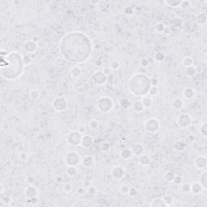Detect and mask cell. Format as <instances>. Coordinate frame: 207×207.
Returning a JSON list of instances; mask_svg holds the SVG:
<instances>
[{
    "label": "cell",
    "mask_w": 207,
    "mask_h": 207,
    "mask_svg": "<svg viewBox=\"0 0 207 207\" xmlns=\"http://www.w3.org/2000/svg\"><path fill=\"white\" fill-rule=\"evenodd\" d=\"M94 163H95L94 157H93L92 155H85V156L82 157V160H81V164L84 167H87V168L92 167Z\"/></svg>",
    "instance_id": "18"
},
{
    "label": "cell",
    "mask_w": 207,
    "mask_h": 207,
    "mask_svg": "<svg viewBox=\"0 0 207 207\" xmlns=\"http://www.w3.org/2000/svg\"><path fill=\"white\" fill-rule=\"evenodd\" d=\"M23 49L24 50L26 53H34L37 52L38 49L37 43L35 40H32V39H27L24 40V42L23 44Z\"/></svg>",
    "instance_id": "11"
},
{
    "label": "cell",
    "mask_w": 207,
    "mask_h": 207,
    "mask_svg": "<svg viewBox=\"0 0 207 207\" xmlns=\"http://www.w3.org/2000/svg\"><path fill=\"white\" fill-rule=\"evenodd\" d=\"M159 94V88L158 87H155V86H150V89L148 91V95L150 96H155Z\"/></svg>",
    "instance_id": "45"
},
{
    "label": "cell",
    "mask_w": 207,
    "mask_h": 207,
    "mask_svg": "<svg viewBox=\"0 0 207 207\" xmlns=\"http://www.w3.org/2000/svg\"><path fill=\"white\" fill-rule=\"evenodd\" d=\"M207 166V158L205 155H197L193 160V167L197 170H205Z\"/></svg>",
    "instance_id": "12"
},
{
    "label": "cell",
    "mask_w": 207,
    "mask_h": 207,
    "mask_svg": "<svg viewBox=\"0 0 207 207\" xmlns=\"http://www.w3.org/2000/svg\"><path fill=\"white\" fill-rule=\"evenodd\" d=\"M196 22L199 25H205L207 22V15L205 12L197 13L195 17Z\"/></svg>",
    "instance_id": "24"
},
{
    "label": "cell",
    "mask_w": 207,
    "mask_h": 207,
    "mask_svg": "<svg viewBox=\"0 0 207 207\" xmlns=\"http://www.w3.org/2000/svg\"><path fill=\"white\" fill-rule=\"evenodd\" d=\"M96 107L99 111L104 113H108L112 111L114 107V103L111 97L108 95L101 96L96 101Z\"/></svg>",
    "instance_id": "4"
},
{
    "label": "cell",
    "mask_w": 207,
    "mask_h": 207,
    "mask_svg": "<svg viewBox=\"0 0 207 207\" xmlns=\"http://www.w3.org/2000/svg\"><path fill=\"white\" fill-rule=\"evenodd\" d=\"M160 129V121L155 118L150 117L148 118L144 122V130L149 134H155Z\"/></svg>",
    "instance_id": "7"
},
{
    "label": "cell",
    "mask_w": 207,
    "mask_h": 207,
    "mask_svg": "<svg viewBox=\"0 0 207 207\" xmlns=\"http://www.w3.org/2000/svg\"><path fill=\"white\" fill-rule=\"evenodd\" d=\"M154 58L157 63H162L165 59V53L163 51H158L155 53Z\"/></svg>",
    "instance_id": "41"
},
{
    "label": "cell",
    "mask_w": 207,
    "mask_h": 207,
    "mask_svg": "<svg viewBox=\"0 0 207 207\" xmlns=\"http://www.w3.org/2000/svg\"><path fill=\"white\" fill-rule=\"evenodd\" d=\"M23 57V63L24 64L25 66H30L33 63V57L29 53H25V54L22 55Z\"/></svg>",
    "instance_id": "39"
},
{
    "label": "cell",
    "mask_w": 207,
    "mask_h": 207,
    "mask_svg": "<svg viewBox=\"0 0 207 207\" xmlns=\"http://www.w3.org/2000/svg\"><path fill=\"white\" fill-rule=\"evenodd\" d=\"M182 95H183V97L185 98V100H192L196 97L197 93H196V90H195L193 87H186L185 89L183 90Z\"/></svg>",
    "instance_id": "15"
},
{
    "label": "cell",
    "mask_w": 207,
    "mask_h": 207,
    "mask_svg": "<svg viewBox=\"0 0 207 207\" xmlns=\"http://www.w3.org/2000/svg\"><path fill=\"white\" fill-rule=\"evenodd\" d=\"M1 62L6 63V66H1V76L9 81L17 79L24 72L25 66L23 63L22 55L12 51L7 53L1 50Z\"/></svg>",
    "instance_id": "2"
},
{
    "label": "cell",
    "mask_w": 207,
    "mask_h": 207,
    "mask_svg": "<svg viewBox=\"0 0 207 207\" xmlns=\"http://www.w3.org/2000/svg\"><path fill=\"white\" fill-rule=\"evenodd\" d=\"M29 97L32 100H37L40 97V92L38 89H32L29 92Z\"/></svg>",
    "instance_id": "36"
},
{
    "label": "cell",
    "mask_w": 207,
    "mask_h": 207,
    "mask_svg": "<svg viewBox=\"0 0 207 207\" xmlns=\"http://www.w3.org/2000/svg\"><path fill=\"white\" fill-rule=\"evenodd\" d=\"M140 66H141L142 67L147 68L150 66V62H149V60H148L147 58L143 57V58H142V59L140 60Z\"/></svg>",
    "instance_id": "56"
},
{
    "label": "cell",
    "mask_w": 207,
    "mask_h": 207,
    "mask_svg": "<svg viewBox=\"0 0 207 207\" xmlns=\"http://www.w3.org/2000/svg\"><path fill=\"white\" fill-rule=\"evenodd\" d=\"M128 194L130 195L131 197H136L138 196L139 192H138V190H137L136 188L130 187V190H129V192H128Z\"/></svg>",
    "instance_id": "49"
},
{
    "label": "cell",
    "mask_w": 207,
    "mask_h": 207,
    "mask_svg": "<svg viewBox=\"0 0 207 207\" xmlns=\"http://www.w3.org/2000/svg\"><path fill=\"white\" fill-rule=\"evenodd\" d=\"M187 147V145L182 140H178L176 142H175L173 144V149L177 152H183L185 151V149Z\"/></svg>",
    "instance_id": "20"
},
{
    "label": "cell",
    "mask_w": 207,
    "mask_h": 207,
    "mask_svg": "<svg viewBox=\"0 0 207 207\" xmlns=\"http://www.w3.org/2000/svg\"><path fill=\"white\" fill-rule=\"evenodd\" d=\"M94 144V139L92 136L88 134L82 135V141H81V144L80 146L84 148V149H89L92 147Z\"/></svg>",
    "instance_id": "16"
},
{
    "label": "cell",
    "mask_w": 207,
    "mask_h": 207,
    "mask_svg": "<svg viewBox=\"0 0 207 207\" xmlns=\"http://www.w3.org/2000/svg\"><path fill=\"white\" fill-rule=\"evenodd\" d=\"M163 200L166 206H170V205H172L174 203V198L172 197V195L170 194L164 195L163 197Z\"/></svg>",
    "instance_id": "40"
},
{
    "label": "cell",
    "mask_w": 207,
    "mask_h": 207,
    "mask_svg": "<svg viewBox=\"0 0 207 207\" xmlns=\"http://www.w3.org/2000/svg\"><path fill=\"white\" fill-rule=\"evenodd\" d=\"M165 26L163 23H158L157 24L155 25V31L157 32L158 33H163V30H164Z\"/></svg>",
    "instance_id": "52"
},
{
    "label": "cell",
    "mask_w": 207,
    "mask_h": 207,
    "mask_svg": "<svg viewBox=\"0 0 207 207\" xmlns=\"http://www.w3.org/2000/svg\"><path fill=\"white\" fill-rule=\"evenodd\" d=\"M110 175L115 180H121L125 175V169L122 166L116 165L112 167V169L110 171Z\"/></svg>",
    "instance_id": "13"
},
{
    "label": "cell",
    "mask_w": 207,
    "mask_h": 207,
    "mask_svg": "<svg viewBox=\"0 0 207 207\" xmlns=\"http://www.w3.org/2000/svg\"><path fill=\"white\" fill-rule=\"evenodd\" d=\"M120 156L121 159L125 160H129L132 159L134 154L131 150V148H123L122 150H121Z\"/></svg>",
    "instance_id": "22"
},
{
    "label": "cell",
    "mask_w": 207,
    "mask_h": 207,
    "mask_svg": "<svg viewBox=\"0 0 207 207\" xmlns=\"http://www.w3.org/2000/svg\"><path fill=\"white\" fill-rule=\"evenodd\" d=\"M92 81L97 86H102L108 81V76L102 70H96L92 75Z\"/></svg>",
    "instance_id": "10"
},
{
    "label": "cell",
    "mask_w": 207,
    "mask_h": 207,
    "mask_svg": "<svg viewBox=\"0 0 207 207\" xmlns=\"http://www.w3.org/2000/svg\"><path fill=\"white\" fill-rule=\"evenodd\" d=\"M100 3V1H95V2H94V1H90V4H93V5H97V4H99Z\"/></svg>",
    "instance_id": "64"
},
{
    "label": "cell",
    "mask_w": 207,
    "mask_h": 207,
    "mask_svg": "<svg viewBox=\"0 0 207 207\" xmlns=\"http://www.w3.org/2000/svg\"><path fill=\"white\" fill-rule=\"evenodd\" d=\"M27 159H28V155L26 152H21L19 154V160L22 162H25L27 161Z\"/></svg>",
    "instance_id": "58"
},
{
    "label": "cell",
    "mask_w": 207,
    "mask_h": 207,
    "mask_svg": "<svg viewBox=\"0 0 207 207\" xmlns=\"http://www.w3.org/2000/svg\"><path fill=\"white\" fill-rule=\"evenodd\" d=\"M192 117L188 113H181L177 117L176 124L181 129H187L192 125Z\"/></svg>",
    "instance_id": "9"
},
{
    "label": "cell",
    "mask_w": 207,
    "mask_h": 207,
    "mask_svg": "<svg viewBox=\"0 0 207 207\" xmlns=\"http://www.w3.org/2000/svg\"><path fill=\"white\" fill-rule=\"evenodd\" d=\"M141 102L145 108H151L153 105V100L152 97L150 96L149 95H146L144 96H142V100H141Z\"/></svg>",
    "instance_id": "25"
},
{
    "label": "cell",
    "mask_w": 207,
    "mask_h": 207,
    "mask_svg": "<svg viewBox=\"0 0 207 207\" xmlns=\"http://www.w3.org/2000/svg\"><path fill=\"white\" fill-rule=\"evenodd\" d=\"M82 135L79 130H71L66 136V141L71 147H79L81 144Z\"/></svg>",
    "instance_id": "5"
},
{
    "label": "cell",
    "mask_w": 207,
    "mask_h": 207,
    "mask_svg": "<svg viewBox=\"0 0 207 207\" xmlns=\"http://www.w3.org/2000/svg\"><path fill=\"white\" fill-rule=\"evenodd\" d=\"M100 150L104 153L108 152L111 150V145L108 141H104L100 143Z\"/></svg>",
    "instance_id": "38"
},
{
    "label": "cell",
    "mask_w": 207,
    "mask_h": 207,
    "mask_svg": "<svg viewBox=\"0 0 207 207\" xmlns=\"http://www.w3.org/2000/svg\"><path fill=\"white\" fill-rule=\"evenodd\" d=\"M87 194H89L90 196H95L96 193H97V189H96V188L94 187V186H89V187L87 188Z\"/></svg>",
    "instance_id": "54"
},
{
    "label": "cell",
    "mask_w": 207,
    "mask_h": 207,
    "mask_svg": "<svg viewBox=\"0 0 207 207\" xmlns=\"http://www.w3.org/2000/svg\"><path fill=\"white\" fill-rule=\"evenodd\" d=\"M183 182V177L179 175H176L174 177V179L172 180V183L176 185H180Z\"/></svg>",
    "instance_id": "50"
},
{
    "label": "cell",
    "mask_w": 207,
    "mask_h": 207,
    "mask_svg": "<svg viewBox=\"0 0 207 207\" xmlns=\"http://www.w3.org/2000/svg\"><path fill=\"white\" fill-rule=\"evenodd\" d=\"M123 13H124V15H127V16H131V15H134V8L132 7L127 6V7H125L124 9H123Z\"/></svg>",
    "instance_id": "43"
},
{
    "label": "cell",
    "mask_w": 207,
    "mask_h": 207,
    "mask_svg": "<svg viewBox=\"0 0 207 207\" xmlns=\"http://www.w3.org/2000/svg\"><path fill=\"white\" fill-rule=\"evenodd\" d=\"M150 207H165V205L163 200L162 197H155L150 202Z\"/></svg>",
    "instance_id": "27"
},
{
    "label": "cell",
    "mask_w": 207,
    "mask_h": 207,
    "mask_svg": "<svg viewBox=\"0 0 207 207\" xmlns=\"http://www.w3.org/2000/svg\"><path fill=\"white\" fill-rule=\"evenodd\" d=\"M191 1L189 0H183L181 1V3H180V8H182V9H187L191 6Z\"/></svg>",
    "instance_id": "53"
},
{
    "label": "cell",
    "mask_w": 207,
    "mask_h": 207,
    "mask_svg": "<svg viewBox=\"0 0 207 207\" xmlns=\"http://www.w3.org/2000/svg\"><path fill=\"white\" fill-rule=\"evenodd\" d=\"M150 87V78L142 73H137L129 80V90L136 96H144L148 95Z\"/></svg>",
    "instance_id": "3"
},
{
    "label": "cell",
    "mask_w": 207,
    "mask_h": 207,
    "mask_svg": "<svg viewBox=\"0 0 207 207\" xmlns=\"http://www.w3.org/2000/svg\"><path fill=\"white\" fill-rule=\"evenodd\" d=\"M85 192H86V191H85L84 189H83V188H82V187L79 188V189H77V193L79 195V196L84 195Z\"/></svg>",
    "instance_id": "61"
},
{
    "label": "cell",
    "mask_w": 207,
    "mask_h": 207,
    "mask_svg": "<svg viewBox=\"0 0 207 207\" xmlns=\"http://www.w3.org/2000/svg\"><path fill=\"white\" fill-rule=\"evenodd\" d=\"M182 0H166L163 3L167 6L172 8H180V3H181Z\"/></svg>",
    "instance_id": "34"
},
{
    "label": "cell",
    "mask_w": 207,
    "mask_h": 207,
    "mask_svg": "<svg viewBox=\"0 0 207 207\" xmlns=\"http://www.w3.org/2000/svg\"><path fill=\"white\" fill-rule=\"evenodd\" d=\"M132 106L134 111L137 112V113H140V112H143L145 109L144 106H143V105H142V102H141V100H137V101L134 102Z\"/></svg>",
    "instance_id": "32"
},
{
    "label": "cell",
    "mask_w": 207,
    "mask_h": 207,
    "mask_svg": "<svg viewBox=\"0 0 207 207\" xmlns=\"http://www.w3.org/2000/svg\"><path fill=\"white\" fill-rule=\"evenodd\" d=\"M171 33V29H170L169 27H165L164 30H163V34H164V35H168V34H170Z\"/></svg>",
    "instance_id": "62"
},
{
    "label": "cell",
    "mask_w": 207,
    "mask_h": 207,
    "mask_svg": "<svg viewBox=\"0 0 207 207\" xmlns=\"http://www.w3.org/2000/svg\"><path fill=\"white\" fill-rule=\"evenodd\" d=\"M78 173V168L77 166H67V167L66 168V174L68 176L73 177L75 176V175Z\"/></svg>",
    "instance_id": "33"
},
{
    "label": "cell",
    "mask_w": 207,
    "mask_h": 207,
    "mask_svg": "<svg viewBox=\"0 0 207 207\" xmlns=\"http://www.w3.org/2000/svg\"><path fill=\"white\" fill-rule=\"evenodd\" d=\"M181 63L185 68L192 66H194V59H193V57H190V56H185L182 58Z\"/></svg>",
    "instance_id": "30"
},
{
    "label": "cell",
    "mask_w": 207,
    "mask_h": 207,
    "mask_svg": "<svg viewBox=\"0 0 207 207\" xmlns=\"http://www.w3.org/2000/svg\"><path fill=\"white\" fill-rule=\"evenodd\" d=\"M204 190L200 182H194L191 184V192L193 194H200Z\"/></svg>",
    "instance_id": "26"
},
{
    "label": "cell",
    "mask_w": 207,
    "mask_h": 207,
    "mask_svg": "<svg viewBox=\"0 0 207 207\" xmlns=\"http://www.w3.org/2000/svg\"><path fill=\"white\" fill-rule=\"evenodd\" d=\"M102 71L104 73H105V75H107L108 77V75H110L111 74H112V69L109 67V66H106V67H105L104 69L102 70Z\"/></svg>",
    "instance_id": "60"
},
{
    "label": "cell",
    "mask_w": 207,
    "mask_h": 207,
    "mask_svg": "<svg viewBox=\"0 0 207 207\" xmlns=\"http://www.w3.org/2000/svg\"><path fill=\"white\" fill-rule=\"evenodd\" d=\"M100 126V122L99 121L95 120V119H92L89 121V127L91 130H97Z\"/></svg>",
    "instance_id": "44"
},
{
    "label": "cell",
    "mask_w": 207,
    "mask_h": 207,
    "mask_svg": "<svg viewBox=\"0 0 207 207\" xmlns=\"http://www.w3.org/2000/svg\"><path fill=\"white\" fill-rule=\"evenodd\" d=\"M64 161L67 166H78L81 163V158L77 151L70 150L66 154Z\"/></svg>",
    "instance_id": "8"
},
{
    "label": "cell",
    "mask_w": 207,
    "mask_h": 207,
    "mask_svg": "<svg viewBox=\"0 0 207 207\" xmlns=\"http://www.w3.org/2000/svg\"><path fill=\"white\" fill-rule=\"evenodd\" d=\"M184 100L180 97H176L173 99L172 101V107L174 108L175 110H180L184 106Z\"/></svg>",
    "instance_id": "23"
},
{
    "label": "cell",
    "mask_w": 207,
    "mask_h": 207,
    "mask_svg": "<svg viewBox=\"0 0 207 207\" xmlns=\"http://www.w3.org/2000/svg\"><path fill=\"white\" fill-rule=\"evenodd\" d=\"M175 176H176V174H175L174 172H172L171 170H168V171L164 172V174H163V179H164L165 181H167V183H172V180L174 179Z\"/></svg>",
    "instance_id": "35"
},
{
    "label": "cell",
    "mask_w": 207,
    "mask_h": 207,
    "mask_svg": "<svg viewBox=\"0 0 207 207\" xmlns=\"http://www.w3.org/2000/svg\"><path fill=\"white\" fill-rule=\"evenodd\" d=\"M180 191L183 193H189V192H191V184L190 183H182L180 185Z\"/></svg>",
    "instance_id": "42"
},
{
    "label": "cell",
    "mask_w": 207,
    "mask_h": 207,
    "mask_svg": "<svg viewBox=\"0 0 207 207\" xmlns=\"http://www.w3.org/2000/svg\"><path fill=\"white\" fill-rule=\"evenodd\" d=\"M200 184L202 185V186L203 187L204 189H206L207 187V172L206 171H204L201 174V176H200Z\"/></svg>",
    "instance_id": "37"
},
{
    "label": "cell",
    "mask_w": 207,
    "mask_h": 207,
    "mask_svg": "<svg viewBox=\"0 0 207 207\" xmlns=\"http://www.w3.org/2000/svg\"><path fill=\"white\" fill-rule=\"evenodd\" d=\"M24 196L27 199L33 197H38L39 189H38L37 187H36L35 185H29L24 189Z\"/></svg>",
    "instance_id": "14"
},
{
    "label": "cell",
    "mask_w": 207,
    "mask_h": 207,
    "mask_svg": "<svg viewBox=\"0 0 207 207\" xmlns=\"http://www.w3.org/2000/svg\"><path fill=\"white\" fill-rule=\"evenodd\" d=\"M4 192V187H3V185L1 183L0 184V194L1 193H3Z\"/></svg>",
    "instance_id": "63"
},
{
    "label": "cell",
    "mask_w": 207,
    "mask_h": 207,
    "mask_svg": "<svg viewBox=\"0 0 207 207\" xmlns=\"http://www.w3.org/2000/svg\"><path fill=\"white\" fill-rule=\"evenodd\" d=\"M64 191L66 192H70L72 191V185L70 183H66L64 185Z\"/></svg>",
    "instance_id": "59"
},
{
    "label": "cell",
    "mask_w": 207,
    "mask_h": 207,
    "mask_svg": "<svg viewBox=\"0 0 207 207\" xmlns=\"http://www.w3.org/2000/svg\"><path fill=\"white\" fill-rule=\"evenodd\" d=\"M150 86H155V87H158L159 84H160V80L157 77L155 76H153V77L150 78Z\"/></svg>",
    "instance_id": "57"
},
{
    "label": "cell",
    "mask_w": 207,
    "mask_h": 207,
    "mask_svg": "<svg viewBox=\"0 0 207 207\" xmlns=\"http://www.w3.org/2000/svg\"><path fill=\"white\" fill-rule=\"evenodd\" d=\"M0 202L4 205H10L11 202H13L12 197H11L10 195L5 194L3 192V193H1V196H0Z\"/></svg>",
    "instance_id": "28"
},
{
    "label": "cell",
    "mask_w": 207,
    "mask_h": 207,
    "mask_svg": "<svg viewBox=\"0 0 207 207\" xmlns=\"http://www.w3.org/2000/svg\"><path fill=\"white\" fill-rule=\"evenodd\" d=\"M197 67L195 66H189V67H186L185 70V75L189 78H192L194 77L195 75H197Z\"/></svg>",
    "instance_id": "29"
},
{
    "label": "cell",
    "mask_w": 207,
    "mask_h": 207,
    "mask_svg": "<svg viewBox=\"0 0 207 207\" xmlns=\"http://www.w3.org/2000/svg\"><path fill=\"white\" fill-rule=\"evenodd\" d=\"M52 108L57 112H63L67 109V100L64 96H57L52 100Z\"/></svg>",
    "instance_id": "6"
},
{
    "label": "cell",
    "mask_w": 207,
    "mask_h": 207,
    "mask_svg": "<svg viewBox=\"0 0 207 207\" xmlns=\"http://www.w3.org/2000/svg\"><path fill=\"white\" fill-rule=\"evenodd\" d=\"M39 202H40V200H39L38 197H33L27 199V203L31 205H37L39 203Z\"/></svg>",
    "instance_id": "51"
},
{
    "label": "cell",
    "mask_w": 207,
    "mask_h": 207,
    "mask_svg": "<svg viewBox=\"0 0 207 207\" xmlns=\"http://www.w3.org/2000/svg\"><path fill=\"white\" fill-rule=\"evenodd\" d=\"M131 150H132L133 154L134 155H136V156H140L142 154H144V147L142 143H139V142H137L132 146L131 147Z\"/></svg>",
    "instance_id": "19"
},
{
    "label": "cell",
    "mask_w": 207,
    "mask_h": 207,
    "mask_svg": "<svg viewBox=\"0 0 207 207\" xmlns=\"http://www.w3.org/2000/svg\"><path fill=\"white\" fill-rule=\"evenodd\" d=\"M109 67L112 69V70H117L120 69L121 64L117 61H112V62H110Z\"/></svg>",
    "instance_id": "47"
},
{
    "label": "cell",
    "mask_w": 207,
    "mask_h": 207,
    "mask_svg": "<svg viewBox=\"0 0 207 207\" xmlns=\"http://www.w3.org/2000/svg\"><path fill=\"white\" fill-rule=\"evenodd\" d=\"M130 187L128 185L122 184V185L120 186V188H119V192H120L122 195L128 194V192H129V190H130Z\"/></svg>",
    "instance_id": "46"
},
{
    "label": "cell",
    "mask_w": 207,
    "mask_h": 207,
    "mask_svg": "<svg viewBox=\"0 0 207 207\" xmlns=\"http://www.w3.org/2000/svg\"><path fill=\"white\" fill-rule=\"evenodd\" d=\"M151 163V159L148 155H146V154H142L140 156H138V163L142 166H144V167H147V166H149Z\"/></svg>",
    "instance_id": "21"
},
{
    "label": "cell",
    "mask_w": 207,
    "mask_h": 207,
    "mask_svg": "<svg viewBox=\"0 0 207 207\" xmlns=\"http://www.w3.org/2000/svg\"><path fill=\"white\" fill-rule=\"evenodd\" d=\"M93 51L90 37L81 32L66 33L60 40L59 52L68 63L81 64L89 60Z\"/></svg>",
    "instance_id": "1"
},
{
    "label": "cell",
    "mask_w": 207,
    "mask_h": 207,
    "mask_svg": "<svg viewBox=\"0 0 207 207\" xmlns=\"http://www.w3.org/2000/svg\"><path fill=\"white\" fill-rule=\"evenodd\" d=\"M200 134L202 136L205 137L207 136V123L203 122L201 127H200Z\"/></svg>",
    "instance_id": "48"
},
{
    "label": "cell",
    "mask_w": 207,
    "mask_h": 207,
    "mask_svg": "<svg viewBox=\"0 0 207 207\" xmlns=\"http://www.w3.org/2000/svg\"><path fill=\"white\" fill-rule=\"evenodd\" d=\"M130 102L128 99H122V100H121V108H123L127 109L128 108L130 107Z\"/></svg>",
    "instance_id": "55"
},
{
    "label": "cell",
    "mask_w": 207,
    "mask_h": 207,
    "mask_svg": "<svg viewBox=\"0 0 207 207\" xmlns=\"http://www.w3.org/2000/svg\"><path fill=\"white\" fill-rule=\"evenodd\" d=\"M172 26L173 27H175V28H180V27H181L183 26V24H184V20H183V18L181 17H179V16H177V17H175L173 20H172Z\"/></svg>",
    "instance_id": "31"
},
{
    "label": "cell",
    "mask_w": 207,
    "mask_h": 207,
    "mask_svg": "<svg viewBox=\"0 0 207 207\" xmlns=\"http://www.w3.org/2000/svg\"><path fill=\"white\" fill-rule=\"evenodd\" d=\"M82 75V68L80 67L79 66L75 65L73 66L70 69V77L75 79H79Z\"/></svg>",
    "instance_id": "17"
}]
</instances>
